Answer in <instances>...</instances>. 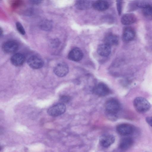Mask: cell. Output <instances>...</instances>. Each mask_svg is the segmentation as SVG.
<instances>
[{
  "label": "cell",
  "mask_w": 152,
  "mask_h": 152,
  "mask_svg": "<svg viewBox=\"0 0 152 152\" xmlns=\"http://www.w3.org/2000/svg\"><path fill=\"white\" fill-rule=\"evenodd\" d=\"M66 110V107L65 104L60 102L49 107L47 110V113L51 116L56 117L63 114Z\"/></svg>",
  "instance_id": "7a4b0ae2"
},
{
  "label": "cell",
  "mask_w": 152,
  "mask_h": 152,
  "mask_svg": "<svg viewBox=\"0 0 152 152\" xmlns=\"http://www.w3.org/2000/svg\"><path fill=\"white\" fill-rule=\"evenodd\" d=\"M136 20V18L134 15L131 13H128L122 17L121 22L123 25H129L134 23Z\"/></svg>",
  "instance_id": "e0dca14e"
},
{
  "label": "cell",
  "mask_w": 152,
  "mask_h": 152,
  "mask_svg": "<svg viewBox=\"0 0 152 152\" xmlns=\"http://www.w3.org/2000/svg\"><path fill=\"white\" fill-rule=\"evenodd\" d=\"M25 60L24 55L21 53H17L14 55L11 58L12 64L16 66L22 65Z\"/></svg>",
  "instance_id": "4fadbf2b"
},
{
  "label": "cell",
  "mask_w": 152,
  "mask_h": 152,
  "mask_svg": "<svg viewBox=\"0 0 152 152\" xmlns=\"http://www.w3.org/2000/svg\"><path fill=\"white\" fill-rule=\"evenodd\" d=\"M133 105L135 110L140 113L148 111L151 107L149 102L146 99L142 97H137L134 99Z\"/></svg>",
  "instance_id": "6da1fadb"
},
{
  "label": "cell",
  "mask_w": 152,
  "mask_h": 152,
  "mask_svg": "<svg viewBox=\"0 0 152 152\" xmlns=\"http://www.w3.org/2000/svg\"><path fill=\"white\" fill-rule=\"evenodd\" d=\"M114 141V137L112 135L106 134L101 137L99 139V142L102 147L107 148L112 144Z\"/></svg>",
  "instance_id": "8fae6325"
},
{
  "label": "cell",
  "mask_w": 152,
  "mask_h": 152,
  "mask_svg": "<svg viewBox=\"0 0 152 152\" xmlns=\"http://www.w3.org/2000/svg\"><path fill=\"white\" fill-rule=\"evenodd\" d=\"M97 51L98 54L102 56H108L111 53V46L105 43L100 44L97 48Z\"/></svg>",
  "instance_id": "9a60e30c"
},
{
  "label": "cell",
  "mask_w": 152,
  "mask_h": 152,
  "mask_svg": "<svg viewBox=\"0 0 152 152\" xmlns=\"http://www.w3.org/2000/svg\"><path fill=\"white\" fill-rule=\"evenodd\" d=\"M16 26L17 30L21 34L24 35L25 34V30L23 26L20 23L17 22Z\"/></svg>",
  "instance_id": "7402d4cb"
},
{
  "label": "cell",
  "mask_w": 152,
  "mask_h": 152,
  "mask_svg": "<svg viewBox=\"0 0 152 152\" xmlns=\"http://www.w3.org/2000/svg\"><path fill=\"white\" fill-rule=\"evenodd\" d=\"M142 9V12L145 15L147 16H152V5L149 4Z\"/></svg>",
  "instance_id": "ffe728a7"
},
{
  "label": "cell",
  "mask_w": 152,
  "mask_h": 152,
  "mask_svg": "<svg viewBox=\"0 0 152 152\" xmlns=\"http://www.w3.org/2000/svg\"><path fill=\"white\" fill-rule=\"evenodd\" d=\"M42 0H29L30 2L32 4H39Z\"/></svg>",
  "instance_id": "d4e9b609"
},
{
  "label": "cell",
  "mask_w": 152,
  "mask_h": 152,
  "mask_svg": "<svg viewBox=\"0 0 152 152\" xmlns=\"http://www.w3.org/2000/svg\"><path fill=\"white\" fill-rule=\"evenodd\" d=\"M105 108L106 111L109 114L114 115L119 111L120 104L117 100L110 99L106 102Z\"/></svg>",
  "instance_id": "3957f363"
},
{
  "label": "cell",
  "mask_w": 152,
  "mask_h": 152,
  "mask_svg": "<svg viewBox=\"0 0 152 152\" xmlns=\"http://www.w3.org/2000/svg\"><path fill=\"white\" fill-rule=\"evenodd\" d=\"M39 28L45 31L50 30L53 26L51 22L48 20H42L40 22L39 24Z\"/></svg>",
  "instance_id": "d6986e66"
},
{
  "label": "cell",
  "mask_w": 152,
  "mask_h": 152,
  "mask_svg": "<svg viewBox=\"0 0 152 152\" xmlns=\"http://www.w3.org/2000/svg\"><path fill=\"white\" fill-rule=\"evenodd\" d=\"M146 121L147 123L152 127V116L146 117Z\"/></svg>",
  "instance_id": "cb8c5ba5"
},
{
  "label": "cell",
  "mask_w": 152,
  "mask_h": 152,
  "mask_svg": "<svg viewBox=\"0 0 152 152\" xmlns=\"http://www.w3.org/2000/svg\"><path fill=\"white\" fill-rule=\"evenodd\" d=\"M123 0H116V5L118 13L119 15L121 14L122 9Z\"/></svg>",
  "instance_id": "44dd1931"
},
{
  "label": "cell",
  "mask_w": 152,
  "mask_h": 152,
  "mask_svg": "<svg viewBox=\"0 0 152 152\" xmlns=\"http://www.w3.org/2000/svg\"><path fill=\"white\" fill-rule=\"evenodd\" d=\"M104 43L111 46L116 45L118 44L119 40L118 37L111 33L108 34L105 37L104 39Z\"/></svg>",
  "instance_id": "2e32d148"
},
{
  "label": "cell",
  "mask_w": 152,
  "mask_h": 152,
  "mask_svg": "<svg viewBox=\"0 0 152 152\" xmlns=\"http://www.w3.org/2000/svg\"><path fill=\"white\" fill-rule=\"evenodd\" d=\"M93 3L91 0H78L76 2L75 6L79 10H86L93 7Z\"/></svg>",
  "instance_id": "30bf717a"
},
{
  "label": "cell",
  "mask_w": 152,
  "mask_h": 152,
  "mask_svg": "<svg viewBox=\"0 0 152 152\" xmlns=\"http://www.w3.org/2000/svg\"><path fill=\"white\" fill-rule=\"evenodd\" d=\"M135 37V32L134 29L130 27H127L124 30L122 39L125 42L132 40Z\"/></svg>",
  "instance_id": "7c38bea8"
},
{
  "label": "cell",
  "mask_w": 152,
  "mask_h": 152,
  "mask_svg": "<svg viewBox=\"0 0 152 152\" xmlns=\"http://www.w3.org/2000/svg\"><path fill=\"white\" fill-rule=\"evenodd\" d=\"M118 132L120 135L126 136L130 135L133 132L132 127L127 124H121L118 125L116 128Z\"/></svg>",
  "instance_id": "9c48e42d"
},
{
  "label": "cell",
  "mask_w": 152,
  "mask_h": 152,
  "mask_svg": "<svg viewBox=\"0 0 152 152\" xmlns=\"http://www.w3.org/2000/svg\"><path fill=\"white\" fill-rule=\"evenodd\" d=\"M19 46L16 42L13 40L5 42L2 46L3 52L7 54H12L16 52L18 49Z\"/></svg>",
  "instance_id": "277c9868"
},
{
  "label": "cell",
  "mask_w": 152,
  "mask_h": 152,
  "mask_svg": "<svg viewBox=\"0 0 152 152\" xmlns=\"http://www.w3.org/2000/svg\"><path fill=\"white\" fill-rule=\"evenodd\" d=\"M133 140L130 137H126L123 139L121 141L119 147L122 150H126L130 148L133 145Z\"/></svg>",
  "instance_id": "ac0fdd59"
},
{
  "label": "cell",
  "mask_w": 152,
  "mask_h": 152,
  "mask_svg": "<svg viewBox=\"0 0 152 152\" xmlns=\"http://www.w3.org/2000/svg\"><path fill=\"white\" fill-rule=\"evenodd\" d=\"M27 63L28 65L34 69L41 68L43 65V62L39 57L34 55L30 56L28 59Z\"/></svg>",
  "instance_id": "5b68a950"
},
{
  "label": "cell",
  "mask_w": 152,
  "mask_h": 152,
  "mask_svg": "<svg viewBox=\"0 0 152 152\" xmlns=\"http://www.w3.org/2000/svg\"><path fill=\"white\" fill-rule=\"evenodd\" d=\"M83 56L82 50L79 48H75L69 53L68 58L70 60L75 61H78L82 59Z\"/></svg>",
  "instance_id": "ba28073f"
},
{
  "label": "cell",
  "mask_w": 152,
  "mask_h": 152,
  "mask_svg": "<svg viewBox=\"0 0 152 152\" xmlns=\"http://www.w3.org/2000/svg\"><path fill=\"white\" fill-rule=\"evenodd\" d=\"M93 7L96 10L99 11L106 10L109 7V4L106 1L98 0L94 2Z\"/></svg>",
  "instance_id": "5bb4252c"
},
{
  "label": "cell",
  "mask_w": 152,
  "mask_h": 152,
  "mask_svg": "<svg viewBox=\"0 0 152 152\" xmlns=\"http://www.w3.org/2000/svg\"><path fill=\"white\" fill-rule=\"evenodd\" d=\"M69 67L65 63L61 62L58 64L55 67L54 71L58 76L63 77L66 75L69 72Z\"/></svg>",
  "instance_id": "8992f818"
},
{
  "label": "cell",
  "mask_w": 152,
  "mask_h": 152,
  "mask_svg": "<svg viewBox=\"0 0 152 152\" xmlns=\"http://www.w3.org/2000/svg\"><path fill=\"white\" fill-rule=\"evenodd\" d=\"M69 100V97L66 96H63L60 98V101L63 103L67 102Z\"/></svg>",
  "instance_id": "603a6c76"
},
{
  "label": "cell",
  "mask_w": 152,
  "mask_h": 152,
  "mask_svg": "<svg viewBox=\"0 0 152 152\" xmlns=\"http://www.w3.org/2000/svg\"><path fill=\"white\" fill-rule=\"evenodd\" d=\"M2 30L1 29V28H0V34H1V35H2Z\"/></svg>",
  "instance_id": "484cf974"
},
{
  "label": "cell",
  "mask_w": 152,
  "mask_h": 152,
  "mask_svg": "<svg viewBox=\"0 0 152 152\" xmlns=\"http://www.w3.org/2000/svg\"><path fill=\"white\" fill-rule=\"evenodd\" d=\"M93 91L94 94L101 96L107 95L110 92L108 86L106 84L102 83L97 85L94 88Z\"/></svg>",
  "instance_id": "52a82bcc"
}]
</instances>
